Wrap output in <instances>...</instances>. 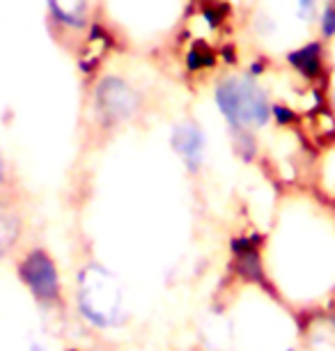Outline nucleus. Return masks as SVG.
I'll return each mask as SVG.
<instances>
[{
    "label": "nucleus",
    "mask_w": 335,
    "mask_h": 351,
    "mask_svg": "<svg viewBox=\"0 0 335 351\" xmlns=\"http://www.w3.org/2000/svg\"><path fill=\"white\" fill-rule=\"evenodd\" d=\"M99 106H101V110L106 112L108 120L122 122L134 115V110L138 106V97L134 95V90H131L127 83L120 81V78H106L99 88Z\"/></svg>",
    "instance_id": "4"
},
{
    "label": "nucleus",
    "mask_w": 335,
    "mask_h": 351,
    "mask_svg": "<svg viewBox=\"0 0 335 351\" xmlns=\"http://www.w3.org/2000/svg\"><path fill=\"white\" fill-rule=\"evenodd\" d=\"M292 62H297V67L303 71V74H317L319 69V53L317 46H308V49H301L299 53L292 56Z\"/></svg>",
    "instance_id": "7"
},
{
    "label": "nucleus",
    "mask_w": 335,
    "mask_h": 351,
    "mask_svg": "<svg viewBox=\"0 0 335 351\" xmlns=\"http://www.w3.org/2000/svg\"><path fill=\"white\" fill-rule=\"evenodd\" d=\"M51 10L58 19H62L64 23L81 25L85 14V0H49Z\"/></svg>",
    "instance_id": "6"
},
{
    "label": "nucleus",
    "mask_w": 335,
    "mask_h": 351,
    "mask_svg": "<svg viewBox=\"0 0 335 351\" xmlns=\"http://www.w3.org/2000/svg\"><path fill=\"white\" fill-rule=\"evenodd\" d=\"M314 3H317V0H297L299 16L301 19H310L312 12H314Z\"/></svg>",
    "instance_id": "10"
},
{
    "label": "nucleus",
    "mask_w": 335,
    "mask_h": 351,
    "mask_svg": "<svg viewBox=\"0 0 335 351\" xmlns=\"http://www.w3.org/2000/svg\"><path fill=\"white\" fill-rule=\"evenodd\" d=\"M173 145L177 154L184 158V163L190 170H195L202 163V156H205V136H202V131L195 124L186 122L182 127H177L173 136Z\"/></svg>",
    "instance_id": "5"
},
{
    "label": "nucleus",
    "mask_w": 335,
    "mask_h": 351,
    "mask_svg": "<svg viewBox=\"0 0 335 351\" xmlns=\"http://www.w3.org/2000/svg\"><path fill=\"white\" fill-rule=\"evenodd\" d=\"M216 101L223 115L234 127H264L271 115V106L264 90L251 78H227L216 88Z\"/></svg>",
    "instance_id": "2"
},
{
    "label": "nucleus",
    "mask_w": 335,
    "mask_h": 351,
    "mask_svg": "<svg viewBox=\"0 0 335 351\" xmlns=\"http://www.w3.org/2000/svg\"><path fill=\"white\" fill-rule=\"evenodd\" d=\"M78 303L85 319L99 328H110L122 319V289L106 269L85 267L78 280Z\"/></svg>",
    "instance_id": "1"
},
{
    "label": "nucleus",
    "mask_w": 335,
    "mask_h": 351,
    "mask_svg": "<svg viewBox=\"0 0 335 351\" xmlns=\"http://www.w3.org/2000/svg\"><path fill=\"white\" fill-rule=\"evenodd\" d=\"M16 237H18L16 218H12L8 214H0V255L16 241Z\"/></svg>",
    "instance_id": "8"
},
{
    "label": "nucleus",
    "mask_w": 335,
    "mask_h": 351,
    "mask_svg": "<svg viewBox=\"0 0 335 351\" xmlns=\"http://www.w3.org/2000/svg\"><path fill=\"white\" fill-rule=\"evenodd\" d=\"M321 30H324L326 37L335 35V10L328 8L324 14H321Z\"/></svg>",
    "instance_id": "9"
},
{
    "label": "nucleus",
    "mask_w": 335,
    "mask_h": 351,
    "mask_svg": "<svg viewBox=\"0 0 335 351\" xmlns=\"http://www.w3.org/2000/svg\"><path fill=\"white\" fill-rule=\"evenodd\" d=\"M21 274L23 282L28 285V289L37 296L39 301L53 303L60 296V282H58V271L55 264L44 250H32V253L21 262Z\"/></svg>",
    "instance_id": "3"
}]
</instances>
